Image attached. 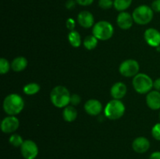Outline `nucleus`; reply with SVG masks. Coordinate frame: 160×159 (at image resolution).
<instances>
[{
  "label": "nucleus",
  "mask_w": 160,
  "mask_h": 159,
  "mask_svg": "<svg viewBox=\"0 0 160 159\" xmlns=\"http://www.w3.org/2000/svg\"><path fill=\"white\" fill-rule=\"evenodd\" d=\"M78 22L84 28H90L92 26H94V22H95V19H94V16L92 12L89 11H81L78 13Z\"/></svg>",
  "instance_id": "nucleus-14"
},
{
  "label": "nucleus",
  "mask_w": 160,
  "mask_h": 159,
  "mask_svg": "<svg viewBox=\"0 0 160 159\" xmlns=\"http://www.w3.org/2000/svg\"><path fill=\"white\" fill-rule=\"evenodd\" d=\"M20 126V121L15 115H9L2 119L1 123V129L5 133H12Z\"/></svg>",
  "instance_id": "nucleus-9"
},
{
  "label": "nucleus",
  "mask_w": 160,
  "mask_h": 159,
  "mask_svg": "<svg viewBox=\"0 0 160 159\" xmlns=\"http://www.w3.org/2000/svg\"><path fill=\"white\" fill-rule=\"evenodd\" d=\"M11 68V64H9V61L5 58L0 59V73L4 75L9 72V69Z\"/></svg>",
  "instance_id": "nucleus-24"
},
{
  "label": "nucleus",
  "mask_w": 160,
  "mask_h": 159,
  "mask_svg": "<svg viewBox=\"0 0 160 159\" xmlns=\"http://www.w3.org/2000/svg\"><path fill=\"white\" fill-rule=\"evenodd\" d=\"M159 119H160V112H159Z\"/></svg>",
  "instance_id": "nucleus-34"
},
{
  "label": "nucleus",
  "mask_w": 160,
  "mask_h": 159,
  "mask_svg": "<svg viewBox=\"0 0 160 159\" xmlns=\"http://www.w3.org/2000/svg\"><path fill=\"white\" fill-rule=\"evenodd\" d=\"M149 159H160V151H155L152 153Z\"/></svg>",
  "instance_id": "nucleus-33"
},
{
  "label": "nucleus",
  "mask_w": 160,
  "mask_h": 159,
  "mask_svg": "<svg viewBox=\"0 0 160 159\" xmlns=\"http://www.w3.org/2000/svg\"><path fill=\"white\" fill-rule=\"evenodd\" d=\"M76 1L75 0H67L66 2V8L67 9H74L75 6H76Z\"/></svg>",
  "instance_id": "nucleus-31"
},
{
  "label": "nucleus",
  "mask_w": 160,
  "mask_h": 159,
  "mask_svg": "<svg viewBox=\"0 0 160 159\" xmlns=\"http://www.w3.org/2000/svg\"><path fill=\"white\" fill-rule=\"evenodd\" d=\"M133 0H113V7L116 10L123 12L132 4Z\"/></svg>",
  "instance_id": "nucleus-20"
},
{
  "label": "nucleus",
  "mask_w": 160,
  "mask_h": 159,
  "mask_svg": "<svg viewBox=\"0 0 160 159\" xmlns=\"http://www.w3.org/2000/svg\"><path fill=\"white\" fill-rule=\"evenodd\" d=\"M144 38L146 43L151 47L160 46V32L156 28H148L144 33Z\"/></svg>",
  "instance_id": "nucleus-10"
},
{
  "label": "nucleus",
  "mask_w": 160,
  "mask_h": 159,
  "mask_svg": "<svg viewBox=\"0 0 160 159\" xmlns=\"http://www.w3.org/2000/svg\"><path fill=\"white\" fill-rule=\"evenodd\" d=\"M40 85L38 84H36V83H30V84H26L23 88L24 94L28 95L36 94L40 91Z\"/></svg>",
  "instance_id": "nucleus-22"
},
{
  "label": "nucleus",
  "mask_w": 160,
  "mask_h": 159,
  "mask_svg": "<svg viewBox=\"0 0 160 159\" xmlns=\"http://www.w3.org/2000/svg\"><path fill=\"white\" fill-rule=\"evenodd\" d=\"M114 28L109 22L101 20L95 23L92 29V34L100 41H106L112 37Z\"/></svg>",
  "instance_id": "nucleus-6"
},
{
  "label": "nucleus",
  "mask_w": 160,
  "mask_h": 159,
  "mask_svg": "<svg viewBox=\"0 0 160 159\" xmlns=\"http://www.w3.org/2000/svg\"><path fill=\"white\" fill-rule=\"evenodd\" d=\"M153 87L156 89V90H158V91L160 92V77L157 78L154 81V83H153Z\"/></svg>",
  "instance_id": "nucleus-32"
},
{
  "label": "nucleus",
  "mask_w": 160,
  "mask_h": 159,
  "mask_svg": "<svg viewBox=\"0 0 160 159\" xmlns=\"http://www.w3.org/2000/svg\"><path fill=\"white\" fill-rule=\"evenodd\" d=\"M70 91L64 86H56L52 90L50 93V100L55 107L62 108H65L70 102Z\"/></svg>",
  "instance_id": "nucleus-2"
},
{
  "label": "nucleus",
  "mask_w": 160,
  "mask_h": 159,
  "mask_svg": "<svg viewBox=\"0 0 160 159\" xmlns=\"http://www.w3.org/2000/svg\"><path fill=\"white\" fill-rule=\"evenodd\" d=\"M24 108V101L20 95L10 94L3 101V110L9 115L20 114Z\"/></svg>",
  "instance_id": "nucleus-1"
},
{
  "label": "nucleus",
  "mask_w": 160,
  "mask_h": 159,
  "mask_svg": "<svg viewBox=\"0 0 160 159\" xmlns=\"http://www.w3.org/2000/svg\"><path fill=\"white\" fill-rule=\"evenodd\" d=\"M132 17L136 23L139 25H146L152 20L154 11L147 5H141L133 11Z\"/></svg>",
  "instance_id": "nucleus-5"
},
{
  "label": "nucleus",
  "mask_w": 160,
  "mask_h": 159,
  "mask_svg": "<svg viewBox=\"0 0 160 159\" xmlns=\"http://www.w3.org/2000/svg\"><path fill=\"white\" fill-rule=\"evenodd\" d=\"M23 141L22 137L19 134H12L9 138V142L12 146L15 147H21L23 144Z\"/></svg>",
  "instance_id": "nucleus-23"
},
{
  "label": "nucleus",
  "mask_w": 160,
  "mask_h": 159,
  "mask_svg": "<svg viewBox=\"0 0 160 159\" xmlns=\"http://www.w3.org/2000/svg\"><path fill=\"white\" fill-rule=\"evenodd\" d=\"M152 78L145 73H138L134 77L132 80L133 87L137 93L144 94L151 91L153 87Z\"/></svg>",
  "instance_id": "nucleus-4"
},
{
  "label": "nucleus",
  "mask_w": 160,
  "mask_h": 159,
  "mask_svg": "<svg viewBox=\"0 0 160 159\" xmlns=\"http://www.w3.org/2000/svg\"><path fill=\"white\" fill-rule=\"evenodd\" d=\"M98 39L95 37V36L88 35L84 38V41H83V45H84V48L88 50H93L98 45Z\"/></svg>",
  "instance_id": "nucleus-21"
},
{
  "label": "nucleus",
  "mask_w": 160,
  "mask_h": 159,
  "mask_svg": "<svg viewBox=\"0 0 160 159\" xmlns=\"http://www.w3.org/2000/svg\"><path fill=\"white\" fill-rule=\"evenodd\" d=\"M28 66V60L25 57L19 56L15 58L11 63V68L15 72H21Z\"/></svg>",
  "instance_id": "nucleus-18"
},
{
  "label": "nucleus",
  "mask_w": 160,
  "mask_h": 159,
  "mask_svg": "<svg viewBox=\"0 0 160 159\" xmlns=\"http://www.w3.org/2000/svg\"><path fill=\"white\" fill-rule=\"evenodd\" d=\"M77 4L82 6H88L93 3L94 0H75Z\"/></svg>",
  "instance_id": "nucleus-30"
},
{
  "label": "nucleus",
  "mask_w": 160,
  "mask_h": 159,
  "mask_svg": "<svg viewBox=\"0 0 160 159\" xmlns=\"http://www.w3.org/2000/svg\"><path fill=\"white\" fill-rule=\"evenodd\" d=\"M66 26L68 30H70V31H74V28L76 26V23H75V20L73 18H69L67 20L66 22Z\"/></svg>",
  "instance_id": "nucleus-28"
},
{
  "label": "nucleus",
  "mask_w": 160,
  "mask_h": 159,
  "mask_svg": "<svg viewBox=\"0 0 160 159\" xmlns=\"http://www.w3.org/2000/svg\"><path fill=\"white\" fill-rule=\"evenodd\" d=\"M81 96L74 94H72L71 97H70V104H71L73 106H77L81 103Z\"/></svg>",
  "instance_id": "nucleus-27"
},
{
  "label": "nucleus",
  "mask_w": 160,
  "mask_h": 159,
  "mask_svg": "<svg viewBox=\"0 0 160 159\" xmlns=\"http://www.w3.org/2000/svg\"><path fill=\"white\" fill-rule=\"evenodd\" d=\"M127 91H128L127 86L123 82L116 83L110 89L111 96L113 98V99L117 100H121L126 95Z\"/></svg>",
  "instance_id": "nucleus-16"
},
{
  "label": "nucleus",
  "mask_w": 160,
  "mask_h": 159,
  "mask_svg": "<svg viewBox=\"0 0 160 159\" xmlns=\"http://www.w3.org/2000/svg\"><path fill=\"white\" fill-rule=\"evenodd\" d=\"M68 41L71 46L73 48H78L81 45V37L79 33L77 31H70L68 34Z\"/></svg>",
  "instance_id": "nucleus-19"
},
{
  "label": "nucleus",
  "mask_w": 160,
  "mask_h": 159,
  "mask_svg": "<svg viewBox=\"0 0 160 159\" xmlns=\"http://www.w3.org/2000/svg\"><path fill=\"white\" fill-rule=\"evenodd\" d=\"M78 117V111L73 105H67L62 111V118L66 122L72 123Z\"/></svg>",
  "instance_id": "nucleus-17"
},
{
  "label": "nucleus",
  "mask_w": 160,
  "mask_h": 159,
  "mask_svg": "<svg viewBox=\"0 0 160 159\" xmlns=\"http://www.w3.org/2000/svg\"><path fill=\"white\" fill-rule=\"evenodd\" d=\"M140 65L135 59H127L121 62L119 67V71L122 76L125 77H134L138 74Z\"/></svg>",
  "instance_id": "nucleus-7"
},
{
  "label": "nucleus",
  "mask_w": 160,
  "mask_h": 159,
  "mask_svg": "<svg viewBox=\"0 0 160 159\" xmlns=\"http://www.w3.org/2000/svg\"><path fill=\"white\" fill-rule=\"evenodd\" d=\"M134 22L132 15L128 12H120L117 16V23L122 30H129L132 26Z\"/></svg>",
  "instance_id": "nucleus-11"
},
{
  "label": "nucleus",
  "mask_w": 160,
  "mask_h": 159,
  "mask_svg": "<svg viewBox=\"0 0 160 159\" xmlns=\"http://www.w3.org/2000/svg\"><path fill=\"white\" fill-rule=\"evenodd\" d=\"M20 152L24 159H35L38 154V147L33 140H26L20 147Z\"/></svg>",
  "instance_id": "nucleus-8"
},
{
  "label": "nucleus",
  "mask_w": 160,
  "mask_h": 159,
  "mask_svg": "<svg viewBox=\"0 0 160 159\" xmlns=\"http://www.w3.org/2000/svg\"><path fill=\"white\" fill-rule=\"evenodd\" d=\"M98 6L102 9H109L113 6V0H98Z\"/></svg>",
  "instance_id": "nucleus-25"
},
{
  "label": "nucleus",
  "mask_w": 160,
  "mask_h": 159,
  "mask_svg": "<svg viewBox=\"0 0 160 159\" xmlns=\"http://www.w3.org/2000/svg\"><path fill=\"white\" fill-rule=\"evenodd\" d=\"M132 148L136 153L144 154L150 148V142L146 137H138L134 140L132 143Z\"/></svg>",
  "instance_id": "nucleus-13"
},
{
  "label": "nucleus",
  "mask_w": 160,
  "mask_h": 159,
  "mask_svg": "<svg viewBox=\"0 0 160 159\" xmlns=\"http://www.w3.org/2000/svg\"><path fill=\"white\" fill-rule=\"evenodd\" d=\"M126 108L120 100L112 99L107 103L104 109L105 116L110 120H117L121 118L125 113Z\"/></svg>",
  "instance_id": "nucleus-3"
},
{
  "label": "nucleus",
  "mask_w": 160,
  "mask_h": 159,
  "mask_svg": "<svg viewBox=\"0 0 160 159\" xmlns=\"http://www.w3.org/2000/svg\"><path fill=\"white\" fill-rule=\"evenodd\" d=\"M84 111L92 116L98 115L102 111V103L97 99H89L84 104Z\"/></svg>",
  "instance_id": "nucleus-12"
},
{
  "label": "nucleus",
  "mask_w": 160,
  "mask_h": 159,
  "mask_svg": "<svg viewBox=\"0 0 160 159\" xmlns=\"http://www.w3.org/2000/svg\"><path fill=\"white\" fill-rule=\"evenodd\" d=\"M151 8L156 12H160V0H154L152 2Z\"/></svg>",
  "instance_id": "nucleus-29"
},
{
  "label": "nucleus",
  "mask_w": 160,
  "mask_h": 159,
  "mask_svg": "<svg viewBox=\"0 0 160 159\" xmlns=\"http://www.w3.org/2000/svg\"><path fill=\"white\" fill-rule=\"evenodd\" d=\"M152 135L153 138L160 141V123H156L152 129Z\"/></svg>",
  "instance_id": "nucleus-26"
},
{
  "label": "nucleus",
  "mask_w": 160,
  "mask_h": 159,
  "mask_svg": "<svg viewBox=\"0 0 160 159\" xmlns=\"http://www.w3.org/2000/svg\"><path fill=\"white\" fill-rule=\"evenodd\" d=\"M146 104L152 110L160 109V92L158 90H151L147 94Z\"/></svg>",
  "instance_id": "nucleus-15"
}]
</instances>
